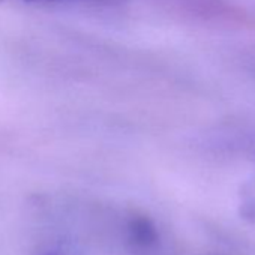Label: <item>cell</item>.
Wrapping results in <instances>:
<instances>
[{
  "label": "cell",
  "mask_w": 255,
  "mask_h": 255,
  "mask_svg": "<svg viewBox=\"0 0 255 255\" xmlns=\"http://www.w3.org/2000/svg\"><path fill=\"white\" fill-rule=\"evenodd\" d=\"M131 243L138 249H150L158 243V230L155 224L146 216H135L128 225Z\"/></svg>",
  "instance_id": "1"
},
{
  "label": "cell",
  "mask_w": 255,
  "mask_h": 255,
  "mask_svg": "<svg viewBox=\"0 0 255 255\" xmlns=\"http://www.w3.org/2000/svg\"><path fill=\"white\" fill-rule=\"evenodd\" d=\"M23 2H32V3H57V2H68V0H23Z\"/></svg>",
  "instance_id": "2"
}]
</instances>
